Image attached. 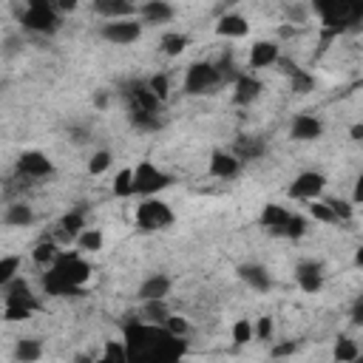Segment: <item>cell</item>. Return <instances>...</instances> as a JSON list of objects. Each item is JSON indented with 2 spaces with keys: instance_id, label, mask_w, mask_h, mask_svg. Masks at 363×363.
Here are the masks:
<instances>
[{
  "instance_id": "1",
  "label": "cell",
  "mask_w": 363,
  "mask_h": 363,
  "mask_svg": "<svg viewBox=\"0 0 363 363\" xmlns=\"http://www.w3.org/2000/svg\"><path fill=\"white\" fill-rule=\"evenodd\" d=\"M125 335V352L128 360H150V363H170L179 360L187 352V343L167 332L162 323H147V320H125L122 323Z\"/></svg>"
},
{
  "instance_id": "2",
  "label": "cell",
  "mask_w": 363,
  "mask_h": 363,
  "mask_svg": "<svg viewBox=\"0 0 363 363\" xmlns=\"http://www.w3.org/2000/svg\"><path fill=\"white\" fill-rule=\"evenodd\" d=\"M91 278L88 261H82L79 252H57L54 264L43 275V289L57 298H79L85 295V281Z\"/></svg>"
},
{
  "instance_id": "3",
  "label": "cell",
  "mask_w": 363,
  "mask_h": 363,
  "mask_svg": "<svg viewBox=\"0 0 363 363\" xmlns=\"http://www.w3.org/2000/svg\"><path fill=\"white\" fill-rule=\"evenodd\" d=\"M312 9L320 14L326 34L354 28L363 20V0H312Z\"/></svg>"
},
{
  "instance_id": "4",
  "label": "cell",
  "mask_w": 363,
  "mask_h": 363,
  "mask_svg": "<svg viewBox=\"0 0 363 363\" xmlns=\"http://www.w3.org/2000/svg\"><path fill=\"white\" fill-rule=\"evenodd\" d=\"M221 85V77L216 71L213 62H193L184 74V94L187 96H201V94H213Z\"/></svg>"
},
{
  "instance_id": "5",
  "label": "cell",
  "mask_w": 363,
  "mask_h": 363,
  "mask_svg": "<svg viewBox=\"0 0 363 363\" xmlns=\"http://www.w3.org/2000/svg\"><path fill=\"white\" fill-rule=\"evenodd\" d=\"M173 210L170 204H164L162 199H145L139 207H136V224L139 230L145 233H153V230H164L173 224Z\"/></svg>"
},
{
  "instance_id": "6",
  "label": "cell",
  "mask_w": 363,
  "mask_h": 363,
  "mask_svg": "<svg viewBox=\"0 0 363 363\" xmlns=\"http://www.w3.org/2000/svg\"><path fill=\"white\" fill-rule=\"evenodd\" d=\"M170 182H173V176H167L164 170L153 167V164L145 159V162H139V164H136V170H133L130 190H133V193H139V196H153V193L164 190Z\"/></svg>"
},
{
  "instance_id": "7",
  "label": "cell",
  "mask_w": 363,
  "mask_h": 363,
  "mask_svg": "<svg viewBox=\"0 0 363 363\" xmlns=\"http://www.w3.org/2000/svg\"><path fill=\"white\" fill-rule=\"evenodd\" d=\"M20 23L26 31H34V34H54L60 28V17H57V9H26L20 14Z\"/></svg>"
},
{
  "instance_id": "8",
  "label": "cell",
  "mask_w": 363,
  "mask_h": 363,
  "mask_svg": "<svg viewBox=\"0 0 363 363\" xmlns=\"http://www.w3.org/2000/svg\"><path fill=\"white\" fill-rule=\"evenodd\" d=\"M14 170L20 176H26V179H43V176H51L54 173V164L40 150H23L17 156V162H14Z\"/></svg>"
},
{
  "instance_id": "9",
  "label": "cell",
  "mask_w": 363,
  "mask_h": 363,
  "mask_svg": "<svg viewBox=\"0 0 363 363\" xmlns=\"http://www.w3.org/2000/svg\"><path fill=\"white\" fill-rule=\"evenodd\" d=\"M122 96L128 99V108H142V111H159V96L147 88L145 79H130L122 85Z\"/></svg>"
},
{
  "instance_id": "10",
  "label": "cell",
  "mask_w": 363,
  "mask_h": 363,
  "mask_svg": "<svg viewBox=\"0 0 363 363\" xmlns=\"http://www.w3.org/2000/svg\"><path fill=\"white\" fill-rule=\"evenodd\" d=\"M323 187H326V176L323 173H315V170H306V173H301L292 184H289V196L292 199H318L320 193H323Z\"/></svg>"
},
{
  "instance_id": "11",
  "label": "cell",
  "mask_w": 363,
  "mask_h": 363,
  "mask_svg": "<svg viewBox=\"0 0 363 363\" xmlns=\"http://www.w3.org/2000/svg\"><path fill=\"white\" fill-rule=\"evenodd\" d=\"M99 34H102V40H108V43H113V45H128V43H133V40L142 37V26H139V23L111 20V23L102 26Z\"/></svg>"
},
{
  "instance_id": "12",
  "label": "cell",
  "mask_w": 363,
  "mask_h": 363,
  "mask_svg": "<svg viewBox=\"0 0 363 363\" xmlns=\"http://www.w3.org/2000/svg\"><path fill=\"white\" fill-rule=\"evenodd\" d=\"M3 301H6V306H23V309H37V298L31 295V289H28V284L23 281V278H11L9 284H6V295H3Z\"/></svg>"
},
{
  "instance_id": "13",
  "label": "cell",
  "mask_w": 363,
  "mask_h": 363,
  "mask_svg": "<svg viewBox=\"0 0 363 363\" xmlns=\"http://www.w3.org/2000/svg\"><path fill=\"white\" fill-rule=\"evenodd\" d=\"M295 281L303 292H318L323 286V267L318 261H301L295 267Z\"/></svg>"
},
{
  "instance_id": "14",
  "label": "cell",
  "mask_w": 363,
  "mask_h": 363,
  "mask_svg": "<svg viewBox=\"0 0 363 363\" xmlns=\"http://www.w3.org/2000/svg\"><path fill=\"white\" fill-rule=\"evenodd\" d=\"M261 91H264L261 79H255V77H250V74H238V77H235L233 102H235V105H252V102L261 96Z\"/></svg>"
},
{
  "instance_id": "15",
  "label": "cell",
  "mask_w": 363,
  "mask_h": 363,
  "mask_svg": "<svg viewBox=\"0 0 363 363\" xmlns=\"http://www.w3.org/2000/svg\"><path fill=\"white\" fill-rule=\"evenodd\" d=\"M289 133H292V139H298V142H312V139H320L323 125H320V119H315V116H309V113H298V116L292 119Z\"/></svg>"
},
{
  "instance_id": "16",
  "label": "cell",
  "mask_w": 363,
  "mask_h": 363,
  "mask_svg": "<svg viewBox=\"0 0 363 363\" xmlns=\"http://www.w3.org/2000/svg\"><path fill=\"white\" fill-rule=\"evenodd\" d=\"M238 278L244 284H250L252 289H258V292H267L272 286V278H269V272L261 264H241L238 267Z\"/></svg>"
},
{
  "instance_id": "17",
  "label": "cell",
  "mask_w": 363,
  "mask_h": 363,
  "mask_svg": "<svg viewBox=\"0 0 363 363\" xmlns=\"http://www.w3.org/2000/svg\"><path fill=\"white\" fill-rule=\"evenodd\" d=\"M264 150H267V145H264V139L261 136H238L235 139V145H233V156L241 162V159H261L264 156Z\"/></svg>"
},
{
  "instance_id": "18",
  "label": "cell",
  "mask_w": 363,
  "mask_h": 363,
  "mask_svg": "<svg viewBox=\"0 0 363 363\" xmlns=\"http://www.w3.org/2000/svg\"><path fill=\"white\" fill-rule=\"evenodd\" d=\"M238 167H241V162H238L233 153L216 150V153L210 156V173L218 176V179H233V176L238 173Z\"/></svg>"
},
{
  "instance_id": "19",
  "label": "cell",
  "mask_w": 363,
  "mask_h": 363,
  "mask_svg": "<svg viewBox=\"0 0 363 363\" xmlns=\"http://www.w3.org/2000/svg\"><path fill=\"white\" fill-rule=\"evenodd\" d=\"M278 57H281V54H278V45H275V43L258 40V43L252 45V51H250V68H267V65H272Z\"/></svg>"
},
{
  "instance_id": "20",
  "label": "cell",
  "mask_w": 363,
  "mask_h": 363,
  "mask_svg": "<svg viewBox=\"0 0 363 363\" xmlns=\"http://www.w3.org/2000/svg\"><path fill=\"white\" fill-rule=\"evenodd\" d=\"M85 230V204H79V207H74V210H68L62 218H60V235L62 238H74V235H79Z\"/></svg>"
},
{
  "instance_id": "21",
  "label": "cell",
  "mask_w": 363,
  "mask_h": 363,
  "mask_svg": "<svg viewBox=\"0 0 363 363\" xmlns=\"http://www.w3.org/2000/svg\"><path fill=\"white\" fill-rule=\"evenodd\" d=\"M170 292V278L167 275H150V278H145L142 281V286H139V301H150V298H164Z\"/></svg>"
},
{
  "instance_id": "22",
  "label": "cell",
  "mask_w": 363,
  "mask_h": 363,
  "mask_svg": "<svg viewBox=\"0 0 363 363\" xmlns=\"http://www.w3.org/2000/svg\"><path fill=\"white\" fill-rule=\"evenodd\" d=\"M94 9H96V14H102V17H108V20L130 17V14L136 11V6L128 3V0H94Z\"/></svg>"
},
{
  "instance_id": "23",
  "label": "cell",
  "mask_w": 363,
  "mask_h": 363,
  "mask_svg": "<svg viewBox=\"0 0 363 363\" xmlns=\"http://www.w3.org/2000/svg\"><path fill=\"white\" fill-rule=\"evenodd\" d=\"M286 218H289V210H284L281 204H267V207L261 210V227H267L269 233L284 235V224H286Z\"/></svg>"
},
{
  "instance_id": "24",
  "label": "cell",
  "mask_w": 363,
  "mask_h": 363,
  "mask_svg": "<svg viewBox=\"0 0 363 363\" xmlns=\"http://www.w3.org/2000/svg\"><path fill=\"white\" fill-rule=\"evenodd\" d=\"M247 31H250V26L241 14H224L216 23V34H221V37H244Z\"/></svg>"
},
{
  "instance_id": "25",
  "label": "cell",
  "mask_w": 363,
  "mask_h": 363,
  "mask_svg": "<svg viewBox=\"0 0 363 363\" xmlns=\"http://www.w3.org/2000/svg\"><path fill=\"white\" fill-rule=\"evenodd\" d=\"M128 119L133 128L139 130H159L162 128V119L156 111H142V108H128Z\"/></svg>"
},
{
  "instance_id": "26",
  "label": "cell",
  "mask_w": 363,
  "mask_h": 363,
  "mask_svg": "<svg viewBox=\"0 0 363 363\" xmlns=\"http://www.w3.org/2000/svg\"><path fill=\"white\" fill-rule=\"evenodd\" d=\"M142 17H145L147 23H167V20L173 17V6L164 3V0H147V3L142 6Z\"/></svg>"
},
{
  "instance_id": "27",
  "label": "cell",
  "mask_w": 363,
  "mask_h": 363,
  "mask_svg": "<svg viewBox=\"0 0 363 363\" xmlns=\"http://www.w3.org/2000/svg\"><path fill=\"white\" fill-rule=\"evenodd\" d=\"M170 315L164 298H150V301H142V320L147 323H164V318Z\"/></svg>"
},
{
  "instance_id": "28",
  "label": "cell",
  "mask_w": 363,
  "mask_h": 363,
  "mask_svg": "<svg viewBox=\"0 0 363 363\" xmlns=\"http://www.w3.org/2000/svg\"><path fill=\"white\" fill-rule=\"evenodd\" d=\"M3 221L9 224V227H26V224H31L34 221V213H31V207L28 204H11L9 210H6V216H3Z\"/></svg>"
},
{
  "instance_id": "29",
  "label": "cell",
  "mask_w": 363,
  "mask_h": 363,
  "mask_svg": "<svg viewBox=\"0 0 363 363\" xmlns=\"http://www.w3.org/2000/svg\"><path fill=\"white\" fill-rule=\"evenodd\" d=\"M40 354H43L40 340H34V337H23V340H17V349H14V357H17V360L31 363V360H40Z\"/></svg>"
},
{
  "instance_id": "30",
  "label": "cell",
  "mask_w": 363,
  "mask_h": 363,
  "mask_svg": "<svg viewBox=\"0 0 363 363\" xmlns=\"http://www.w3.org/2000/svg\"><path fill=\"white\" fill-rule=\"evenodd\" d=\"M187 45H190V37H187V34L170 31V34H164V37H162V51H164L167 57H179Z\"/></svg>"
},
{
  "instance_id": "31",
  "label": "cell",
  "mask_w": 363,
  "mask_h": 363,
  "mask_svg": "<svg viewBox=\"0 0 363 363\" xmlns=\"http://www.w3.org/2000/svg\"><path fill=\"white\" fill-rule=\"evenodd\" d=\"M31 258H34V264H40V267H51L54 258H57V244H54V241H40V244L31 250Z\"/></svg>"
},
{
  "instance_id": "32",
  "label": "cell",
  "mask_w": 363,
  "mask_h": 363,
  "mask_svg": "<svg viewBox=\"0 0 363 363\" xmlns=\"http://www.w3.org/2000/svg\"><path fill=\"white\" fill-rule=\"evenodd\" d=\"M335 360H340V363H352V360H357V343L354 340H349V337H337L335 340Z\"/></svg>"
},
{
  "instance_id": "33",
  "label": "cell",
  "mask_w": 363,
  "mask_h": 363,
  "mask_svg": "<svg viewBox=\"0 0 363 363\" xmlns=\"http://www.w3.org/2000/svg\"><path fill=\"white\" fill-rule=\"evenodd\" d=\"M77 244H79V250H85V252H99L102 250V233L99 230H82L79 235H77Z\"/></svg>"
},
{
  "instance_id": "34",
  "label": "cell",
  "mask_w": 363,
  "mask_h": 363,
  "mask_svg": "<svg viewBox=\"0 0 363 363\" xmlns=\"http://www.w3.org/2000/svg\"><path fill=\"white\" fill-rule=\"evenodd\" d=\"M17 269H20V258H17V255L0 258V286H6V284L17 275Z\"/></svg>"
},
{
  "instance_id": "35",
  "label": "cell",
  "mask_w": 363,
  "mask_h": 363,
  "mask_svg": "<svg viewBox=\"0 0 363 363\" xmlns=\"http://www.w3.org/2000/svg\"><path fill=\"white\" fill-rule=\"evenodd\" d=\"M289 79H292V91H295V94H309V91L315 88V79H312V74H306L303 68H298V71H295Z\"/></svg>"
},
{
  "instance_id": "36",
  "label": "cell",
  "mask_w": 363,
  "mask_h": 363,
  "mask_svg": "<svg viewBox=\"0 0 363 363\" xmlns=\"http://www.w3.org/2000/svg\"><path fill=\"white\" fill-rule=\"evenodd\" d=\"M130 179H133V170H119L116 173V179H113V196H133V190H130Z\"/></svg>"
},
{
  "instance_id": "37",
  "label": "cell",
  "mask_w": 363,
  "mask_h": 363,
  "mask_svg": "<svg viewBox=\"0 0 363 363\" xmlns=\"http://www.w3.org/2000/svg\"><path fill=\"white\" fill-rule=\"evenodd\" d=\"M102 360H113V363H128V352H125V343H116V340H108L105 343V352H102Z\"/></svg>"
},
{
  "instance_id": "38",
  "label": "cell",
  "mask_w": 363,
  "mask_h": 363,
  "mask_svg": "<svg viewBox=\"0 0 363 363\" xmlns=\"http://www.w3.org/2000/svg\"><path fill=\"white\" fill-rule=\"evenodd\" d=\"M147 88L159 96V102H164V99H167V94H170V79H167L164 74H153V77L147 79Z\"/></svg>"
},
{
  "instance_id": "39",
  "label": "cell",
  "mask_w": 363,
  "mask_h": 363,
  "mask_svg": "<svg viewBox=\"0 0 363 363\" xmlns=\"http://www.w3.org/2000/svg\"><path fill=\"white\" fill-rule=\"evenodd\" d=\"M303 233H306V218L289 213V218H286V224H284V235H286V238H301Z\"/></svg>"
},
{
  "instance_id": "40",
  "label": "cell",
  "mask_w": 363,
  "mask_h": 363,
  "mask_svg": "<svg viewBox=\"0 0 363 363\" xmlns=\"http://www.w3.org/2000/svg\"><path fill=\"white\" fill-rule=\"evenodd\" d=\"M284 14H286V20L295 26V23H306L309 9H306V6H301V3H286V6H284Z\"/></svg>"
},
{
  "instance_id": "41",
  "label": "cell",
  "mask_w": 363,
  "mask_h": 363,
  "mask_svg": "<svg viewBox=\"0 0 363 363\" xmlns=\"http://www.w3.org/2000/svg\"><path fill=\"white\" fill-rule=\"evenodd\" d=\"M108 164H111V153H108V150H99V153L91 156V162H88V173L99 176V173L108 170Z\"/></svg>"
},
{
  "instance_id": "42",
  "label": "cell",
  "mask_w": 363,
  "mask_h": 363,
  "mask_svg": "<svg viewBox=\"0 0 363 363\" xmlns=\"http://www.w3.org/2000/svg\"><path fill=\"white\" fill-rule=\"evenodd\" d=\"M326 204L332 207V213H335L337 221H349L352 213H354V207H352L349 201H340V199H326Z\"/></svg>"
},
{
  "instance_id": "43",
  "label": "cell",
  "mask_w": 363,
  "mask_h": 363,
  "mask_svg": "<svg viewBox=\"0 0 363 363\" xmlns=\"http://www.w3.org/2000/svg\"><path fill=\"white\" fill-rule=\"evenodd\" d=\"M250 337H252V326H250V320H247V318L235 320V326H233V340L241 346V343H247Z\"/></svg>"
},
{
  "instance_id": "44",
  "label": "cell",
  "mask_w": 363,
  "mask_h": 363,
  "mask_svg": "<svg viewBox=\"0 0 363 363\" xmlns=\"http://www.w3.org/2000/svg\"><path fill=\"white\" fill-rule=\"evenodd\" d=\"M162 326H164V329H167V332H173V335H176V337H184V335H187V329H190V326H187V320H184V318H173V315H167V318H164V323H162Z\"/></svg>"
},
{
  "instance_id": "45",
  "label": "cell",
  "mask_w": 363,
  "mask_h": 363,
  "mask_svg": "<svg viewBox=\"0 0 363 363\" xmlns=\"http://www.w3.org/2000/svg\"><path fill=\"white\" fill-rule=\"evenodd\" d=\"M309 210H312V216H315L318 221H326V224H335V221H337L335 213H332V207H329L326 201H318V204H312Z\"/></svg>"
},
{
  "instance_id": "46",
  "label": "cell",
  "mask_w": 363,
  "mask_h": 363,
  "mask_svg": "<svg viewBox=\"0 0 363 363\" xmlns=\"http://www.w3.org/2000/svg\"><path fill=\"white\" fill-rule=\"evenodd\" d=\"M20 51H23V40H20V37H9V40L3 43V48H0L3 57H14V54H20Z\"/></svg>"
},
{
  "instance_id": "47",
  "label": "cell",
  "mask_w": 363,
  "mask_h": 363,
  "mask_svg": "<svg viewBox=\"0 0 363 363\" xmlns=\"http://www.w3.org/2000/svg\"><path fill=\"white\" fill-rule=\"evenodd\" d=\"M31 318V309H23V306H6L3 312V320H26Z\"/></svg>"
},
{
  "instance_id": "48",
  "label": "cell",
  "mask_w": 363,
  "mask_h": 363,
  "mask_svg": "<svg viewBox=\"0 0 363 363\" xmlns=\"http://www.w3.org/2000/svg\"><path fill=\"white\" fill-rule=\"evenodd\" d=\"M261 340H269L272 337V318H258V323H255V329H252Z\"/></svg>"
},
{
  "instance_id": "49",
  "label": "cell",
  "mask_w": 363,
  "mask_h": 363,
  "mask_svg": "<svg viewBox=\"0 0 363 363\" xmlns=\"http://www.w3.org/2000/svg\"><path fill=\"white\" fill-rule=\"evenodd\" d=\"M275 65H278V71H281V74H286V77H292V74L301 68V65H298L295 60H289V57H278V60H275Z\"/></svg>"
},
{
  "instance_id": "50",
  "label": "cell",
  "mask_w": 363,
  "mask_h": 363,
  "mask_svg": "<svg viewBox=\"0 0 363 363\" xmlns=\"http://www.w3.org/2000/svg\"><path fill=\"white\" fill-rule=\"evenodd\" d=\"M68 136H71L74 145H85V142H91V130H85V128H68Z\"/></svg>"
},
{
  "instance_id": "51",
  "label": "cell",
  "mask_w": 363,
  "mask_h": 363,
  "mask_svg": "<svg viewBox=\"0 0 363 363\" xmlns=\"http://www.w3.org/2000/svg\"><path fill=\"white\" fill-rule=\"evenodd\" d=\"M295 352H298V343H295V340H289V343L275 346V349H272V357H286V354H295Z\"/></svg>"
},
{
  "instance_id": "52",
  "label": "cell",
  "mask_w": 363,
  "mask_h": 363,
  "mask_svg": "<svg viewBox=\"0 0 363 363\" xmlns=\"http://www.w3.org/2000/svg\"><path fill=\"white\" fill-rule=\"evenodd\" d=\"M352 323H354V326L363 323V298H357L354 306H352Z\"/></svg>"
},
{
  "instance_id": "53",
  "label": "cell",
  "mask_w": 363,
  "mask_h": 363,
  "mask_svg": "<svg viewBox=\"0 0 363 363\" xmlns=\"http://www.w3.org/2000/svg\"><path fill=\"white\" fill-rule=\"evenodd\" d=\"M57 3V11H74L79 6V0H54Z\"/></svg>"
},
{
  "instance_id": "54",
  "label": "cell",
  "mask_w": 363,
  "mask_h": 363,
  "mask_svg": "<svg viewBox=\"0 0 363 363\" xmlns=\"http://www.w3.org/2000/svg\"><path fill=\"white\" fill-rule=\"evenodd\" d=\"M31 9H57V3L54 0H26Z\"/></svg>"
},
{
  "instance_id": "55",
  "label": "cell",
  "mask_w": 363,
  "mask_h": 363,
  "mask_svg": "<svg viewBox=\"0 0 363 363\" xmlns=\"http://www.w3.org/2000/svg\"><path fill=\"white\" fill-rule=\"evenodd\" d=\"M94 105H96V108H105V105H108V94H105V91H96V94H94Z\"/></svg>"
},
{
  "instance_id": "56",
  "label": "cell",
  "mask_w": 363,
  "mask_h": 363,
  "mask_svg": "<svg viewBox=\"0 0 363 363\" xmlns=\"http://www.w3.org/2000/svg\"><path fill=\"white\" fill-rule=\"evenodd\" d=\"M352 139H363V125H354L352 128Z\"/></svg>"
},
{
  "instance_id": "57",
  "label": "cell",
  "mask_w": 363,
  "mask_h": 363,
  "mask_svg": "<svg viewBox=\"0 0 363 363\" xmlns=\"http://www.w3.org/2000/svg\"><path fill=\"white\" fill-rule=\"evenodd\" d=\"M128 3H136V0H128Z\"/></svg>"
},
{
  "instance_id": "58",
  "label": "cell",
  "mask_w": 363,
  "mask_h": 363,
  "mask_svg": "<svg viewBox=\"0 0 363 363\" xmlns=\"http://www.w3.org/2000/svg\"><path fill=\"white\" fill-rule=\"evenodd\" d=\"M233 3H235V0H233Z\"/></svg>"
}]
</instances>
